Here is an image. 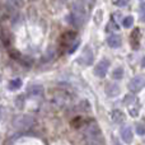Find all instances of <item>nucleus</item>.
<instances>
[{
  "label": "nucleus",
  "instance_id": "nucleus-1",
  "mask_svg": "<svg viewBox=\"0 0 145 145\" xmlns=\"http://www.w3.org/2000/svg\"><path fill=\"white\" fill-rule=\"evenodd\" d=\"M68 20L72 25H76V27H80V25L84 23L85 9H84V4H83L82 0H78V1L74 3V5H72V12H71V14L69 15Z\"/></svg>",
  "mask_w": 145,
  "mask_h": 145
},
{
  "label": "nucleus",
  "instance_id": "nucleus-2",
  "mask_svg": "<svg viewBox=\"0 0 145 145\" xmlns=\"http://www.w3.org/2000/svg\"><path fill=\"white\" fill-rule=\"evenodd\" d=\"M85 136L89 145H102L103 144V138L101 130L98 127V125H95L94 122L89 123L85 129Z\"/></svg>",
  "mask_w": 145,
  "mask_h": 145
},
{
  "label": "nucleus",
  "instance_id": "nucleus-3",
  "mask_svg": "<svg viewBox=\"0 0 145 145\" xmlns=\"http://www.w3.org/2000/svg\"><path fill=\"white\" fill-rule=\"evenodd\" d=\"M33 125V117L29 115H19L14 117L13 126L18 130H28Z\"/></svg>",
  "mask_w": 145,
  "mask_h": 145
},
{
  "label": "nucleus",
  "instance_id": "nucleus-4",
  "mask_svg": "<svg viewBox=\"0 0 145 145\" xmlns=\"http://www.w3.org/2000/svg\"><path fill=\"white\" fill-rule=\"evenodd\" d=\"M145 87V75L139 74L136 76H134L129 83V89L131 92H139L140 89H143Z\"/></svg>",
  "mask_w": 145,
  "mask_h": 145
},
{
  "label": "nucleus",
  "instance_id": "nucleus-5",
  "mask_svg": "<svg viewBox=\"0 0 145 145\" xmlns=\"http://www.w3.org/2000/svg\"><path fill=\"white\" fill-rule=\"evenodd\" d=\"M108 68H110V61L107 59H103L97 64V66L94 69V74L99 78H105L108 71Z\"/></svg>",
  "mask_w": 145,
  "mask_h": 145
},
{
  "label": "nucleus",
  "instance_id": "nucleus-6",
  "mask_svg": "<svg viewBox=\"0 0 145 145\" xmlns=\"http://www.w3.org/2000/svg\"><path fill=\"white\" fill-rule=\"evenodd\" d=\"M93 59H94V56H93L92 50H90L89 47H87V48H85V50L82 52V55H80L79 60H80V63H83L84 65H92Z\"/></svg>",
  "mask_w": 145,
  "mask_h": 145
},
{
  "label": "nucleus",
  "instance_id": "nucleus-7",
  "mask_svg": "<svg viewBox=\"0 0 145 145\" xmlns=\"http://www.w3.org/2000/svg\"><path fill=\"white\" fill-rule=\"evenodd\" d=\"M121 138H122V140L125 141L126 144L133 143L134 134H133V130H131L130 126H123V127L121 129Z\"/></svg>",
  "mask_w": 145,
  "mask_h": 145
},
{
  "label": "nucleus",
  "instance_id": "nucleus-8",
  "mask_svg": "<svg viewBox=\"0 0 145 145\" xmlns=\"http://www.w3.org/2000/svg\"><path fill=\"white\" fill-rule=\"evenodd\" d=\"M106 94L108 97H116L120 94V87L116 83H108L106 85Z\"/></svg>",
  "mask_w": 145,
  "mask_h": 145
},
{
  "label": "nucleus",
  "instance_id": "nucleus-9",
  "mask_svg": "<svg viewBox=\"0 0 145 145\" xmlns=\"http://www.w3.org/2000/svg\"><path fill=\"white\" fill-rule=\"evenodd\" d=\"M107 43H108L110 47L117 48V47H120V46L122 45V40H121V37L120 36H117V35H111L110 37L107 38Z\"/></svg>",
  "mask_w": 145,
  "mask_h": 145
},
{
  "label": "nucleus",
  "instance_id": "nucleus-10",
  "mask_svg": "<svg viewBox=\"0 0 145 145\" xmlns=\"http://www.w3.org/2000/svg\"><path fill=\"white\" fill-rule=\"evenodd\" d=\"M43 93V87L40 84H36V85H31L28 88V94H31L32 97H37V95H41Z\"/></svg>",
  "mask_w": 145,
  "mask_h": 145
},
{
  "label": "nucleus",
  "instance_id": "nucleus-11",
  "mask_svg": "<svg viewBox=\"0 0 145 145\" xmlns=\"http://www.w3.org/2000/svg\"><path fill=\"white\" fill-rule=\"evenodd\" d=\"M139 35H140L139 29H135L133 33H131V40H130V43H131V46L134 47V50H136V48L139 47Z\"/></svg>",
  "mask_w": 145,
  "mask_h": 145
},
{
  "label": "nucleus",
  "instance_id": "nucleus-12",
  "mask_svg": "<svg viewBox=\"0 0 145 145\" xmlns=\"http://www.w3.org/2000/svg\"><path fill=\"white\" fill-rule=\"evenodd\" d=\"M22 87V80L19 78H15V79H12L9 82V89L10 90H17Z\"/></svg>",
  "mask_w": 145,
  "mask_h": 145
},
{
  "label": "nucleus",
  "instance_id": "nucleus-13",
  "mask_svg": "<svg viewBox=\"0 0 145 145\" xmlns=\"http://www.w3.org/2000/svg\"><path fill=\"white\" fill-rule=\"evenodd\" d=\"M123 118H125V116H123V113L121 112V111H113L112 112V120H113V122H117V123H120V122H122L123 121Z\"/></svg>",
  "mask_w": 145,
  "mask_h": 145
},
{
  "label": "nucleus",
  "instance_id": "nucleus-14",
  "mask_svg": "<svg viewBox=\"0 0 145 145\" xmlns=\"http://www.w3.org/2000/svg\"><path fill=\"white\" fill-rule=\"evenodd\" d=\"M133 24H134V17H133V15H127V17L123 18L122 25L125 28H131V27H133Z\"/></svg>",
  "mask_w": 145,
  "mask_h": 145
},
{
  "label": "nucleus",
  "instance_id": "nucleus-15",
  "mask_svg": "<svg viewBox=\"0 0 145 145\" xmlns=\"http://www.w3.org/2000/svg\"><path fill=\"white\" fill-rule=\"evenodd\" d=\"M112 76H113V79H122V76H123V69L122 68H116L115 70H113L112 72Z\"/></svg>",
  "mask_w": 145,
  "mask_h": 145
},
{
  "label": "nucleus",
  "instance_id": "nucleus-16",
  "mask_svg": "<svg viewBox=\"0 0 145 145\" xmlns=\"http://www.w3.org/2000/svg\"><path fill=\"white\" fill-rule=\"evenodd\" d=\"M135 101H136V98L134 94H127V95H125V98H123V103H125L126 106H130L131 103H134Z\"/></svg>",
  "mask_w": 145,
  "mask_h": 145
},
{
  "label": "nucleus",
  "instance_id": "nucleus-17",
  "mask_svg": "<svg viewBox=\"0 0 145 145\" xmlns=\"http://www.w3.org/2000/svg\"><path fill=\"white\" fill-rule=\"evenodd\" d=\"M139 13H140V19L145 22V3H141L139 7Z\"/></svg>",
  "mask_w": 145,
  "mask_h": 145
},
{
  "label": "nucleus",
  "instance_id": "nucleus-18",
  "mask_svg": "<svg viewBox=\"0 0 145 145\" xmlns=\"http://www.w3.org/2000/svg\"><path fill=\"white\" fill-rule=\"evenodd\" d=\"M136 133H138V135H145V125L144 123H138V125H136Z\"/></svg>",
  "mask_w": 145,
  "mask_h": 145
},
{
  "label": "nucleus",
  "instance_id": "nucleus-19",
  "mask_svg": "<svg viewBox=\"0 0 145 145\" xmlns=\"http://www.w3.org/2000/svg\"><path fill=\"white\" fill-rule=\"evenodd\" d=\"M107 31H118V24L115 23V20H111L107 27Z\"/></svg>",
  "mask_w": 145,
  "mask_h": 145
},
{
  "label": "nucleus",
  "instance_id": "nucleus-20",
  "mask_svg": "<svg viewBox=\"0 0 145 145\" xmlns=\"http://www.w3.org/2000/svg\"><path fill=\"white\" fill-rule=\"evenodd\" d=\"M129 1H130V0H116L115 4L117 5V7H126V5L129 4Z\"/></svg>",
  "mask_w": 145,
  "mask_h": 145
},
{
  "label": "nucleus",
  "instance_id": "nucleus-21",
  "mask_svg": "<svg viewBox=\"0 0 145 145\" xmlns=\"http://www.w3.org/2000/svg\"><path fill=\"white\" fill-rule=\"evenodd\" d=\"M112 145H121V143L118 140H116V139H113V140H112Z\"/></svg>",
  "mask_w": 145,
  "mask_h": 145
},
{
  "label": "nucleus",
  "instance_id": "nucleus-22",
  "mask_svg": "<svg viewBox=\"0 0 145 145\" xmlns=\"http://www.w3.org/2000/svg\"><path fill=\"white\" fill-rule=\"evenodd\" d=\"M141 65H143V68H145V56L141 59Z\"/></svg>",
  "mask_w": 145,
  "mask_h": 145
},
{
  "label": "nucleus",
  "instance_id": "nucleus-23",
  "mask_svg": "<svg viewBox=\"0 0 145 145\" xmlns=\"http://www.w3.org/2000/svg\"><path fill=\"white\" fill-rule=\"evenodd\" d=\"M1 116H3V107H0V120H1Z\"/></svg>",
  "mask_w": 145,
  "mask_h": 145
},
{
  "label": "nucleus",
  "instance_id": "nucleus-24",
  "mask_svg": "<svg viewBox=\"0 0 145 145\" xmlns=\"http://www.w3.org/2000/svg\"><path fill=\"white\" fill-rule=\"evenodd\" d=\"M0 82H1V75H0Z\"/></svg>",
  "mask_w": 145,
  "mask_h": 145
}]
</instances>
